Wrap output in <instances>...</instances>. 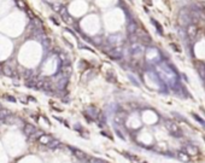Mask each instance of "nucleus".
<instances>
[{
  "label": "nucleus",
  "mask_w": 205,
  "mask_h": 163,
  "mask_svg": "<svg viewBox=\"0 0 205 163\" xmlns=\"http://www.w3.org/2000/svg\"><path fill=\"white\" fill-rule=\"evenodd\" d=\"M165 127H166V129H168L170 133L177 134V135H181L180 128L177 127V124H176L175 122H173V121H170V120H166V121H165Z\"/></svg>",
  "instance_id": "1"
},
{
  "label": "nucleus",
  "mask_w": 205,
  "mask_h": 163,
  "mask_svg": "<svg viewBox=\"0 0 205 163\" xmlns=\"http://www.w3.org/2000/svg\"><path fill=\"white\" fill-rule=\"evenodd\" d=\"M23 132L27 136H32L36 133V127L33 126V124H30V123H25L24 127H23Z\"/></svg>",
  "instance_id": "2"
},
{
  "label": "nucleus",
  "mask_w": 205,
  "mask_h": 163,
  "mask_svg": "<svg viewBox=\"0 0 205 163\" xmlns=\"http://www.w3.org/2000/svg\"><path fill=\"white\" fill-rule=\"evenodd\" d=\"M108 55H109V57L111 58V59H113V60H117V59H121L122 58V51L120 48H113V50H111L110 52H108Z\"/></svg>",
  "instance_id": "3"
},
{
  "label": "nucleus",
  "mask_w": 205,
  "mask_h": 163,
  "mask_svg": "<svg viewBox=\"0 0 205 163\" xmlns=\"http://www.w3.org/2000/svg\"><path fill=\"white\" fill-rule=\"evenodd\" d=\"M25 86L29 87V88H32V90H37V79L34 78V76L27 79L25 80Z\"/></svg>",
  "instance_id": "4"
},
{
  "label": "nucleus",
  "mask_w": 205,
  "mask_h": 163,
  "mask_svg": "<svg viewBox=\"0 0 205 163\" xmlns=\"http://www.w3.org/2000/svg\"><path fill=\"white\" fill-rule=\"evenodd\" d=\"M127 30H128V34H129V35L135 34L136 30H138V24H136V22L130 21L129 23H128V26H127Z\"/></svg>",
  "instance_id": "5"
},
{
  "label": "nucleus",
  "mask_w": 205,
  "mask_h": 163,
  "mask_svg": "<svg viewBox=\"0 0 205 163\" xmlns=\"http://www.w3.org/2000/svg\"><path fill=\"white\" fill-rule=\"evenodd\" d=\"M186 154H188L189 156H196V155H198V149H197V146H194V145H187L186 146V151H185Z\"/></svg>",
  "instance_id": "6"
},
{
  "label": "nucleus",
  "mask_w": 205,
  "mask_h": 163,
  "mask_svg": "<svg viewBox=\"0 0 205 163\" xmlns=\"http://www.w3.org/2000/svg\"><path fill=\"white\" fill-rule=\"evenodd\" d=\"M59 14H60V16H62V18L64 19V22H67V23H71L72 22V18H71V16L68 14V11L65 10V9H62L60 11H59Z\"/></svg>",
  "instance_id": "7"
},
{
  "label": "nucleus",
  "mask_w": 205,
  "mask_h": 163,
  "mask_svg": "<svg viewBox=\"0 0 205 163\" xmlns=\"http://www.w3.org/2000/svg\"><path fill=\"white\" fill-rule=\"evenodd\" d=\"M196 65H197V70H198V73L200 75V78L205 79V64L203 63V62H197Z\"/></svg>",
  "instance_id": "8"
},
{
  "label": "nucleus",
  "mask_w": 205,
  "mask_h": 163,
  "mask_svg": "<svg viewBox=\"0 0 205 163\" xmlns=\"http://www.w3.org/2000/svg\"><path fill=\"white\" fill-rule=\"evenodd\" d=\"M72 152H74V155L77 157L79 159H81V161H87V155L83 152V151H81V150H77V149H72Z\"/></svg>",
  "instance_id": "9"
},
{
  "label": "nucleus",
  "mask_w": 205,
  "mask_h": 163,
  "mask_svg": "<svg viewBox=\"0 0 205 163\" xmlns=\"http://www.w3.org/2000/svg\"><path fill=\"white\" fill-rule=\"evenodd\" d=\"M197 32H198V28L196 26H193V24L187 28V35L191 37V39H194V36L197 35Z\"/></svg>",
  "instance_id": "10"
},
{
  "label": "nucleus",
  "mask_w": 205,
  "mask_h": 163,
  "mask_svg": "<svg viewBox=\"0 0 205 163\" xmlns=\"http://www.w3.org/2000/svg\"><path fill=\"white\" fill-rule=\"evenodd\" d=\"M132 53H133L134 56L143 53V46L140 45V44H135V42H133V46H132Z\"/></svg>",
  "instance_id": "11"
},
{
  "label": "nucleus",
  "mask_w": 205,
  "mask_h": 163,
  "mask_svg": "<svg viewBox=\"0 0 205 163\" xmlns=\"http://www.w3.org/2000/svg\"><path fill=\"white\" fill-rule=\"evenodd\" d=\"M1 71H3V74L4 75H6V76H9V78H12L14 76V69H11L9 65H6V64H4L3 67H1Z\"/></svg>",
  "instance_id": "12"
},
{
  "label": "nucleus",
  "mask_w": 205,
  "mask_h": 163,
  "mask_svg": "<svg viewBox=\"0 0 205 163\" xmlns=\"http://www.w3.org/2000/svg\"><path fill=\"white\" fill-rule=\"evenodd\" d=\"M11 115V112L7 109H0V122H4L7 116Z\"/></svg>",
  "instance_id": "13"
},
{
  "label": "nucleus",
  "mask_w": 205,
  "mask_h": 163,
  "mask_svg": "<svg viewBox=\"0 0 205 163\" xmlns=\"http://www.w3.org/2000/svg\"><path fill=\"white\" fill-rule=\"evenodd\" d=\"M53 138L51 136V135H47V134H45V135H41L40 138H39V141L41 143V144H44V145H48V143L52 140Z\"/></svg>",
  "instance_id": "14"
},
{
  "label": "nucleus",
  "mask_w": 205,
  "mask_h": 163,
  "mask_svg": "<svg viewBox=\"0 0 205 163\" xmlns=\"http://www.w3.org/2000/svg\"><path fill=\"white\" fill-rule=\"evenodd\" d=\"M32 24L35 27V28H37V29H44V26H42V22L37 18V17H34V18H32Z\"/></svg>",
  "instance_id": "15"
},
{
  "label": "nucleus",
  "mask_w": 205,
  "mask_h": 163,
  "mask_svg": "<svg viewBox=\"0 0 205 163\" xmlns=\"http://www.w3.org/2000/svg\"><path fill=\"white\" fill-rule=\"evenodd\" d=\"M177 158L182 161V162H188L189 161V155L186 154V152H178L177 154Z\"/></svg>",
  "instance_id": "16"
},
{
  "label": "nucleus",
  "mask_w": 205,
  "mask_h": 163,
  "mask_svg": "<svg viewBox=\"0 0 205 163\" xmlns=\"http://www.w3.org/2000/svg\"><path fill=\"white\" fill-rule=\"evenodd\" d=\"M62 73H63V75H64V76H65V78L70 76V74H71V67H70V65H65V67H63Z\"/></svg>",
  "instance_id": "17"
},
{
  "label": "nucleus",
  "mask_w": 205,
  "mask_h": 163,
  "mask_svg": "<svg viewBox=\"0 0 205 163\" xmlns=\"http://www.w3.org/2000/svg\"><path fill=\"white\" fill-rule=\"evenodd\" d=\"M151 23H152V24H153V26H155V27L157 28V30H158V33H159V34L162 35V34H163V27L161 26V24H159V23H158V22H157L156 19H153V18L151 19Z\"/></svg>",
  "instance_id": "18"
},
{
  "label": "nucleus",
  "mask_w": 205,
  "mask_h": 163,
  "mask_svg": "<svg viewBox=\"0 0 205 163\" xmlns=\"http://www.w3.org/2000/svg\"><path fill=\"white\" fill-rule=\"evenodd\" d=\"M16 120H17V117L11 114L10 116L6 117V120L4 121V123H6V124H12V123H15V122H16Z\"/></svg>",
  "instance_id": "19"
},
{
  "label": "nucleus",
  "mask_w": 205,
  "mask_h": 163,
  "mask_svg": "<svg viewBox=\"0 0 205 163\" xmlns=\"http://www.w3.org/2000/svg\"><path fill=\"white\" fill-rule=\"evenodd\" d=\"M67 82H68V79H67L65 76H64L63 79H60L59 82H58V88H59V90H63L64 87L67 86Z\"/></svg>",
  "instance_id": "20"
},
{
  "label": "nucleus",
  "mask_w": 205,
  "mask_h": 163,
  "mask_svg": "<svg viewBox=\"0 0 205 163\" xmlns=\"http://www.w3.org/2000/svg\"><path fill=\"white\" fill-rule=\"evenodd\" d=\"M60 145V143L58 141V140H56V139H52V140H51L49 143H48V147H51V149H54V147H58Z\"/></svg>",
  "instance_id": "21"
},
{
  "label": "nucleus",
  "mask_w": 205,
  "mask_h": 163,
  "mask_svg": "<svg viewBox=\"0 0 205 163\" xmlns=\"http://www.w3.org/2000/svg\"><path fill=\"white\" fill-rule=\"evenodd\" d=\"M87 162H88V163H105L102 159L95 158V157H88V158H87Z\"/></svg>",
  "instance_id": "22"
},
{
  "label": "nucleus",
  "mask_w": 205,
  "mask_h": 163,
  "mask_svg": "<svg viewBox=\"0 0 205 163\" xmlns=\"http://www.w3.org/2000/svg\"><path fill=\"white\" fill-rule=\"evenodd\" d=\"M42 42V46H44V48H46V50H48L49 47H51V40L48 39V37H45V39L41 41Z\"/></svg>",
  "instance_id": "23"
},
{
  "label": "nucleus",
  "mask_w": 205,
  "mask_h": 163,
  "mask_svg": "<svg viewBox=\"0 0 205 163\" xmlns=\"http://www.w3.org/2000/svg\"><path fill=\"white\" fill-rule=\"evenodd\" d=\"M32 76H33V71H32L30 69H25L24 73H23V78L27 80V79H29V78H32Z\"/></svg>",
  "instance_id": "24"
},
{
  "label": "nucleus",
  "mask_w": 205,
  "mask_h": 163,
  "mask_svg": "<svg viewBox=\"0 0 205 163\" xmlns=\"http://www.w3.org/2000/svg\"><path fill=\"white\" fill-rule=\"evenodd\" d=\"M16 4H17V6H18L19 9H22V10H24V11L27 10V4H25L23 0H17Z\"/></svg>",
  "instance_id": "25"
},
{
  "label": "nucleus",
  "mask_w": 205,
  "mask_h": 163,
  "mask_svg": "<svg viewBox=\"0 0 205 163\" xmlns=\"http://www.w3.org/2000/svg\"><path fill=\"white\" fill-rule=\"evenodd\" d=\"M51 7H52V10H53V11H56V12H59V11L62 10V6H60V4H58V3L51 4Z\"/></svg>",
  "instance_id": "26"
},
{
  "label": "nucleus",
  "mask_w": 205,
  "mask_h": 163,
  "mask_svg": "<svg viewBox=\"0 0 205 163\" xmlns=\"http://www.w3.org/2000/svg\"><path fill=\"white\" fill-rule=\"evenodd\" d=\"M123 121H124V117H122V116H120V115H117L116 117H115V122L118 123V124H122Z\"/></svg>",
  "instance_id": "27"
},
{
  "label": "nucleus",
  "mask_w": 205,
  "mask_h": 163,
  "mask_svg": "<svg viewBox=\"0 0 205 163\" xmlns=\"http://www.w3.org/2000/svg\"><path fill=\"white\" fill-rule=\"evenodd\" d=\"M5 99L9 100V102H12V103H16V98L11 97V96H5Z\"/></svg>",
  "instance_id": "28"
},
{
  "label": "nucleus",
  "mask_w": 205,
  "mask_h": 163,
  "mask_svg": "<svg viewBox=\"0 0 205 163\" xmlns=\"http://www.w3.org/2000/svg\"><path fill=\"white\" fill-rule=\"evenodd\" d=\"M194 118H196V120H197V121H198L199 123H201L203 126H205V121H203V120H201V118H200V117H199L198 115H196V114H194Z\"/></svg>",
  "instance_id": "29"
},
{
  "label": "nucleus",
  "mask_w": 205,
  "mask_h": 163,
  "mask_svg": "<svg viewBox=\"0 0 205 163\" xmlns=\"http://www.w3.org/2000/svg\"><path fill=\"white\" fill-rule=\"evenodd\" d=\"M171 47L174 48V51H176V52H181V48L178 47L177 45H174V44H171Z\"/></svg>",
  "instance_id": "30"
},
{
  "label": "nucleus",
  "mask_w": 205,
  "mask_h": 163,
  "mask_svg": "<svg viewBox=\"0 0 205 163\" xmlns=\"http://www.w3.org/2000/svg\"><path fill=\"white\" fill-rule=\"evenodd\" d=\"M25 11H27V14H28V16L30 17V18H34L35 16L33 15V12H32V10H29V9H27V10H25Z\"/></svg>",
  "instance_id": "31"
},
{
  "label": "nucleus",
  "mask_w": 205,
  "mask_h": 163,
  "mask_svg": "<svg viewBox=\"0 0 205 163\" xmlns=\"http://www.w3.org/2000/svg\"><path fill=\"white\" fill-rule=\"evenodd\" d=\"M116 133H117V134H118V136H120V138H121V139H124V136H123V134H122V133H121V132H120V131H118V129H116Z\"/></svg>",
  "instance_id": "32"
},
{
  "label": "nucleus",
  "mask_w": 205,
  "mask_h": 163,
  "mask_svg": "<svg viewBox=\"0 0 205 163\" xmlns=\"http://www.w3.org/2000/svg\"><path fill=\"white\" fill-rule=\"evenodd\" d=\"M51 19H52V21H53V23H56L57 26H59V22H58V21H57V19H56L53 16H51Z\"/></svg>",
  "instance_id": "33"
},
{
  "label": "nucleus",
  "mask_w": 205,
  "mask_h": 163,
  "mask_svg": "<svg viewBox=\"0 0 205 163\" xmlns=\"http://www.w3.org/2000/svg\"><path fill=\"white\" fill-rule=\"evenodd\" d=\"M0 109H3V105L1 104H0Z\"/></svg>",
  "instance_id": "34"
},
{
  "label": "nucleus",
  "mask_w": 205,
  "mask_h": 163,
  "mask_svg": "<svg viewBox=\"0 0 205 163\" xmlns=\"http://www.w3.org/2000/svg\"><path fill=\"white\" fill-rule=\"evenodd\" d=\"M204 140H205V135H204Z\"/></svg>",
  "instance_id": "35"
},
{
  "label": "nucleus",
  "mask_w": 205,
  "mask_h": 163,
  "mask_svg": "<svg viewBox=\"0 0 205 163\" xmlns=\"http://www.w3.org/2000/svg\"><path fill=\"white\" fill-rule=\"evenodd\" d=\"M204 14H205V9H204Z\"/></svg>",
  "instance_id": "36"
}]
</instances>
